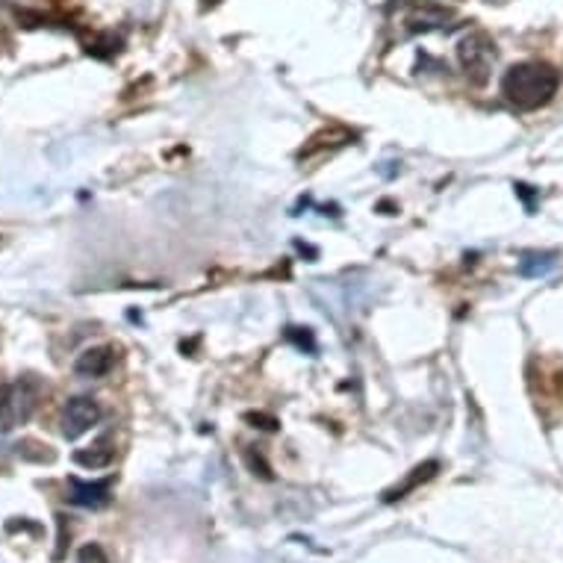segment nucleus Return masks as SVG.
<instances>
[{
	"label": "nucleus",
	"instance_id": "1",
	"mask_svg": "<svg viewBox=\"0 0 563 563\" xmlns=\"http://www.w3.org/2000/svg\"><path fill=\"white\" fill-rule=\"evenodd\" d=\"M560 86V74L546 66V62H522V66L507 68L502 77V95L510 107L522 112L540 109L555 97Z\"/></svg>",
	"mask_w": 563,
	"mask_h": 563
},
{
	"label": "nucleus",
	"instance_id": "2",
	"mask_svg": "<svg viewBox=\"0 0 563 563\" xmlns=\"http://www.w3.org/2000/svg\"><path fill=\"white\" fill-rule=\"evenodd\" d=\"M39 384L21 378L15 384H0V434H9L15 425H24L36 410Z\"/></svg>",
	"mask_w": 563,
	"mask_h": 563
},
{
	"label": "nucleus",
	"instance_id": "3",
	"mask_svg": "<svg viewBox=\"0 0 563 563\" xmlns=\"http://www.w3.org/2000/svg\"><path fill=\"white\" fill-rule=\"evenodd\" d=\"M457 56H460L463 71H466V77L475 86H484L486 80H490V68L496 62V45L486 39L484 33L463 36L460 45H457Z\"/></svg>",
	"mask_w": 563,
	"mask_h": 563
},
{
	"label": "nucleus",
	"instance_id": "4",
	"mask_svg": "<svg viewBox=\"0 0 563 563\" xmlns=\"http://www.w3.org/2000/svg\"><path fill=\"white\" fill-rule=\"evenodd\" d=\"M97 419H101V404L89 395L68 398L66 410H62V436L66 440H80L86 431H92Z\"/></svg>",
	"mask_w": 563,
	"mask_h": 563
},
{
	"label": "nucleus",
	"instance_id": "5",
	"mask_svg": "<svg viewBox=\"0 0 563 563\" xmlns=\"http://www.w3.org/2000/svg\"><path fill=\"white\" fill-rule=\"evenodd\" d=\"M116 369V348L112 345H97V348H86V352L74 363V372L80 378H107V374Z\"/></svg>",
	"mask_w": 563,
	"mask_h": 563
},
{
	"label": "nucleus",
	"instance_id": "6",
	"mask_svg": "<svg viewBox=\"0 0 563 563\" xmlns=\"http://www.w3.org/2000/svg\"><path fill=\"white\" fill-rule=\"evenodd\" d=\"M71 493L68 498L74 505L80 507H104L109 502V493H112V478L104 481H80V478H68Z\"/></svg>",
	"mask_w": 563,
	"mask_h": 563
},
{
	"label": "nucleus",
	"instance_id": "7",
	"mask_svg": "<svg viewBox=\"0 0 563 563\" xmlns=\"http://www.w3.org/2000/svg\"><path fill=\"white\" fill-rule=\"evenodd\" d=\"M448 21H452V12L443 9V6H431V4L410 9L407 18H404L410 33H428V30H436V27H445Z\"/></svg>",
	"mask_w": 563,
	"mask_h": 563
},
{
	"label": "nucleus",
	"instance_id": "8",
	"mask_svg": "<svg viewBox=\"0 0 563 563\" xmlns=\"http://www.w3.org/2000/svg\"><path fill=\"white\" fill-rule=\"evenodd\" d=\"M74 460L86 469H107L112 460H116V443H112V434L97 436L89 448H80L74 452Z\"/></svg>",
	"mask_w": 563,
	"mask_h": 563
},
{
	"label": "nucleus",
	"instance_id": "9",
	"mask_svg": "<svg viewBox=\"0 0 563 563\" xmlns=\"http://www.w3.org/2000/svg\"><path fill=\"white\" fill-rule=\"evenodd\" d=\"M436 469H440V463H436V460L422 463V466H416V469H413V475H410V478H404L402 484H395L393 490H386V496H384V498H386V502H395V498H404L407 493H413V490H416L419 484L431 481L434 475H436Z\"/></svg>",
	"mask_w": 563,
	"mask_h": 563
},
{
	"label": "nucleus",
	"instance_id": "10",
	"mask_svg": "<svg viewBox=\"0 0 563 563\" xmlns=\"http://www.w3.org/2000/svg\"><path fill=\"white\" fill-rule=\"evenodd\" d=\"M345 142H352V133L348 130H343V128H331V130H322V133H316L312 136V139L307 142V148H302V154L298 157H312V154H319V151H324V148H340V145H345Z\"/></svg>",
	"mask_w": 563,
	"mask_h": 563
},
{
	"label": "nucleus",
	"instance_id": "11",
	"mask_svg": "<svg viewBox=\"0 0 563 563\" xmlns=\"http://www.w3.org/2000/svg\"><path fill=\"white\" fill-rule=\"evenodd\" d=\"M548 269H555V254H525L519 260V274H525V278H537Z\"/></svg>",
	"mask_w": 563,
	"mask_h": 563
},
{
	"label": "nucleus",
	"instance_id": "12",
	"mask_svg": "<svg viewBox=\"0 0 563 563\" xmlns=\"http://www.w3.org/2000/svg\"><path fill=\"white\" fill-rule=\"evenodd\" d=\"M118 47H121V39L112 33H97L92 42H86V51H89L92 56H104V59L118 54Z\"/></svg>",
	"mask_w": 563,
	"mask_h": 563
},
{
	"label": "nucleus",
	"instance_id": "13",
	"mask_svg": "<svg viewBox=\"0 0 563 563\" xmlns=\"http://www.w3.org/2000/svg\"><path fill=\"white\" fill-rule=\"evenodd\" d=\"M18 455L24 460H36V463H54V452H51V445H42V443H36V440H24L18 443Z\"/></svg>",
	"mask_w": 563,
	"mask_h": 563
},
{
	"label": "nucleus",
	"instance_id": "14",
	"mask_svg": "<svg viewBox=\"0 0 563 563\" xmlns=\"http://www.w3.org/2000/svg\"><path fill=\"white\" fill-rule=\"evenodd\" d=\"M77 563H112L107 558V552L97 543H89V546H83L80 552H77Z\"/></svg>",
	"mask_w": 563,
	"mask_h": 563
},
{
	"label": "nucleus",
	"instance_id": "15",
	"mask_svg": "<svg viewBox=\"0 0 563 563\" xmlns=\"http://www.w3.org/2000/svg\"><path fill=\"white\" fill-rule=\"evenodd\" d=\"M286 336L298 345V348H307V352H316V343H312V333L307 328H290Z\"/></svg>",
	"mask_w": 563,
	"mask_h": 563
},
{
	"label": "nucleus",
	"instance_id": "16",
	"mask_svg": "<svg viewBox=\"0 0 563 563\" xmlns=\"http://www.w3.org/2000/svg\"><path fill=\"white\" fill-rule=\"evenodd\" d=\"M245 419H248V422H254V428H266V431H274V428H278V419H274V416H266V413H248Z\"/></svg>",
	"mask_w": 563,
	"mask_h": 563
},
{
	"label": "nucleus",
	"instance_id": "17",
	"mask_svg": "<svg viewBox=\"0 0 563 563\" xmlns=\"http://www.w3.org/2000/svg\"><path fill=\"white\" fill-rule=\"evenodd\" d=\"M9 42V33H6V21L0 18V45H6Z\"/></svg>",
	"mask_w": 563,
	"mask_h": 563
},
{
	"label": "nucleus",
	"instance_id": "18",
	"mask_svg": "<svg viewBox=\"0 0 563 563\" xmlns=\"http://www.w3.org/2000/svg\"><path fill=\"white\" fill-rule=\"evenodd\" d=\"M4 245H6V236H4V233H0V248H4Z\"/></svg>",
	"mask_w": 563,
	"mask_h": 563
}]
</instances>
